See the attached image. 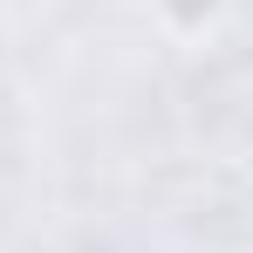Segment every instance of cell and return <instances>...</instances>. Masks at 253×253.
Wrapping results in <instances>:
<instances>
[{
  "label": "cell",
  "mask_w": 253,
  "mask_h": 253,
  "mask_svg": "<svg viewBox=\"0 0 253 253\" xmlns=\"http://www.w3.org/2000/svg\"><path fill=\"white\" fill-rule=\"evenodd\" d=\"M212 7H219V0H171V14H178V21H199V14H212Z\"/></svg>",
  "instance_id": "obj_1"
}]
</instances>
